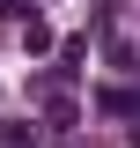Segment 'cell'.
Listing matches in <instances>:
<instances>
[{
    "mask_svg": "<svg viewBox=\"0 0 140 148\" xmlns=\"http://www.w3.org/2000/svg\"><path fill=\"white\" fill-rule=\"evenodd\" d=\"M22 52H30V59H44V52H59V37L44 30V22H30V30H22Z\"/></svg>",
    "mask_w": 140,
    "mask_h": 148,
    "instance_id": "cell-4",
    "label": "cell"
},
{
    "mask_svg": "<svg viewBox=\"0 0 140 148\" xmlns=\"http://www.w3.org/2000/svg\"><path fill=\"white\" fill-rule=\"evenodd\" d=\"M0 148H44V133L30 119H0Z\"/></svg>",
    "mask_w": 140,
    "mask_h": 148,
    "instance_id": "cell-1",
    "label": "cell"
},
{
    "mask_svg": "<svg viewBox=\"0 0 140 148\" xmlns=\"http://www.w3.org/2000/svg\"><path fill=\"white\" fill-rule=\"evenodd\" d=\"M30 22H37V15H30V8H22V0H0V37H22V30H30Z\"/></svg>",
    "mask_w": 140,
    "mask_h": 148,
    "instance_id": "cell-3",
    "label": "cell"
},
{
    "mask_svg": "<svg viewBox=\"0 0 140 148\" xmlns=\"http://www.w3.org/2000/svg\"><path fill=\"white\" fill-rule=\"evenodd\" d=\"M125 141H133V148H140V119H133V133H125Z\"/></svg>",
    "mask_w": 140,
    "mask_h": 148,
    "instance_id": "cell-5",
    "label": "cell"
},
{
    "mask_svg": "<svg viewBox=\"0 0 140 148\" xmlns=\"http://www.w3.org/2000/svg\"><path fill=\"white\" fill-rule=\"evenodd\" d=\"M96 111H111V119H140V96H133V89H96Z\"/></svg>",
    "mask_w": 140,
    "mask_h": 148,
    "instance_id": "cell-2",
    "label": "cell"
}]
</instances>
